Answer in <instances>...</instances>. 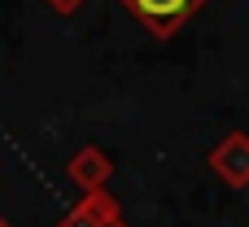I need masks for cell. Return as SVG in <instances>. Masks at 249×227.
I'll return each instance as SVG.
<instances>
[{
  "mask_svg": "<svg viewBox=\"0 0 249 227\" xmlns=\"http://www.w3.org/2000/svg\"><path fill=\"white\" fill-rule=\"evenodd\" d=\"M0 227H4V223H0Z\"/></svg>",
  "mask_w": 249,
  "mask_h": 227,
  "instance_id": "2",
  "label": "cell"
},
{
  "mask_svg": "<svg viewBox=\"0 0 249 227\" xmlns=\"http://www.w3.org/2000/svg\"><path fill=\"white\" fill-rule=\"evenodd\" d=\"M131 4V13L136 17H144L149 26H158V31H171V26H179L201 0H127Z\"/></svg>",
  "mask_w": 249,
  "mask_h": 227,
  "instance_id": "1",
  "label": "cell"
}]
</instances>
